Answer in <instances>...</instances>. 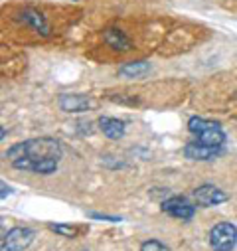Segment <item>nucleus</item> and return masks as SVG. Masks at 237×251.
<instances>
[{"instance_id": "obj_1", "label": "nucleus", "mask_w": 237, "mask_h": 251, "mask_svg": "<svg viewBox=\"0 0 237 251\" xmlns=\"http://www.w3.org/2000/svg\"><path fill=\"white\" fill-rule=\"evenodd\" d=\"M62 154L64 151L59 141L51 137H38L10 147L4 156L18 170H28L34 174H53Z\"/></svg>"}, {"instance_id": "obj_2", "label": "nucleus", "mask_w": 237, "mask_h": 251, "mask_svg": "<svg viewBox=\"0 0 237 251\" xmlns=\"http://www.w3.org/2000/svg\"><path fill=\"white\" fill-rule=\"evenodd\" d=\"M188 131L196 137L200 145H206V147H223L227 141L221 125L208 121L204 117H192L188 121Z\"/></svg>"}, {"instance_id": "obj_3", "label": "nucleus", "mask_w": 237, "mask_h": 251, "mask_svg": "<svg viewBox=\"0 0 237 251\" xmlns=\"http://www.w3.org/2000/svg\"><path fill=\"white\" fill-rule=\"evenodd\" d=\"M237 243V227L229 222H221L210 231V245L213 251H233Z\"/></svg>"}, {"instance_id": "obj_4", "label": "nucleus", "mask_w": 237, "mask_h": 251, "mask_svg": "<svg viewBox=\"0 0 237 251\" xmlns=\"http://www.w3.org/2000/svg\"><path fill=\"white\" fill-rule=\"evenodd\" d=\"M34 229L30 227H12L10 231H6L0 241V249L2 251H24L32 245L34 241Z\"/></svg>"}, {"instance_id": "obj_5", "label": "nucleus", "mask_w": 237, "mask_h": 251, "mask_svg": "<svg viewBox=\"0 0 237 251\" xmlns=\"http://www.w3.org/2000/svg\"><path fill=\"white\" fill-rule=\"evenodd\" d=\"M162 212L172 216V218H178V220H192L194 214H196V206H192L186 198L182 196H170L162 202Z\"/></svg>"}, {"instance_id": "obj_6", "label": "nucleus", "mask_w": 237, "mask_h": 251, "mask_svg": "<svg viewBox=\"0 0 237 251\" xmlns=\"http://www.w3.org/2000/svg\"><path fill=\"white\" fill-rule=\"evenodd\" d=\"M194 200L202 208H212V206L227 202L229 196L221 190V188H217L213 184H204V186H200V188H196V190H194Z\"/></svg>"}, {"instance_id": "obj_7", "label": "nucleus", "mask_w": 237, "mask_h": 251, "mask_svg": "<svg viewBox=\"0 0 237 251\" xmlns=\"http://www.w3.org/2000/svg\"><path fill=\"white\" fill-rule=\"evenodd\" d=\"M57 105L66 113H85L91 107V101L89 97L81 93H64V95H59Z\"/></svg>"}, {"instance_id": "obj_8", "label": "nucleus", "mask_w": 237, "mask_h": 251, "mask_svg": "<svg viewBox=\"0 0 237 251\" xmlns=\"http://www.w3.org/2000/svg\"><path fill=\"white\" fill-rule=\"evenodd\" d=\"M221 152H223V147H206V145H200L198 141H190L184 147V154L190 160H212Z\"/></svg>"}, {"instance_id": "obj_9", "label": "nucleus", "mask_w": 237, "mask_h": 251, "mask_svg": "<svg viewBox=\"0 0 237 251\" xmlns=\"http://www.w3.org/2000/svg\"><path fill=\"white\" fill-rule=\"evenodd\" d=\"M99 129L107 139L118 141V139L125 137L127 125H125V121H118V119H113V117H101L99 119Z\"/></svg>"}, {"instance_id": "obj_10", "label": "nucleus", "mask_w": 237, "mask_h": 251, "mask_svg": "<svg viewBox=\"0 0 237 251\" xmlns=\"http://www.w3.org/2000/svg\"><path fill=\"white\" fill-rule=\"evenodd\" d=\"M20 20H22L24 24H28L30 28H34V30H36L38 34H42L44 38L49 36V26H47V22H46V18H44L42 12H38V10H34V8H24V10L20 12Z\"/></svg>"}, {"instance_id": "obj_11", "label": "nucleus", "mask_w": 237, "mask_h": 251, "mask_svg": "<svg viewBox=\"0 0 237 251\" xmlns=\"http://www.w3.org/2000/svg\"><path fill=\"white\" fill-rule=\"evenodd\" d=\"M103 40L109 48L117 50V51H129L131 50V40L125 36L123 30H118V28H109L105 30L103 34Z\"/></svg>"}, {"instance_id": "obj_12", "label": "nucleus", "mask_w": 237, "mask_h": 251, "mask_svg": "<svg viewBox=\"0 0 237 251\" xmlns=\"http://www.w3.org/2000/svg\"><path fill=\"white\" fill-rule=\"evenodd\" d=\"M150 72V64L148 61H129V64L118 68V74L125 77H142Z\"/></svg>"}, {"instance_id": "obj_13", "label": "nucleus", "mask_w": 237, "mask_h": 251, "mask_svg": "<svg viewBox=\"0 0 237 251\" xmlns=\"http://www.w3.org/2000/svg\"><path fill=\"white\" fill-rule=\"evenodd\" d=\"M47 227H49L51 231L59 233V235H64V237H75L77 231H79L75 226H66V224H49Z\"/></svg>"}, {"instance_id": "obj_14", "label": "nucleus", "mask_w": 237, "mask_h": 251, "mask_svg": "<svg viewBox=\"0 0 237 251\" xmlns=\"http://www.w3.org/2000/svg\"><path fill=\"white\" fill-rule=\"evenodd\" d=\"M141 251H172V249L168 245H164L162 241H158V239H148L141 245Z\"/></svg>"}, {"instance_id": "obj_15", "label": "nucleus", "mask_w": 237, "mask_h": 251, "mask_svg": "<svg viewBox=\"0 0 237 251\" xmlns=\"http://www.w3.org/2000/svg\"><path fill=\"white\" fill-rule=\"evenodd\" d=\"M91 218L95 220H107V222H121V218H117V216H105V214H89Z\"/></svg>"}, {"instance_id": "obj_16", "label": "nucleus", "mask_w": 237, "mask_h": 251, "mask_svg": "<svg viewBox=\"0 0 237 251\" xmlns=\"http://www.w3.org/2000/svg\"><path fill=\"white\" fill-rule=\"evenodd\" d=\"M6 194H12V190H10V188H8V186L2 182V200L6 198Z\"/></svg>"}]
</instances>
